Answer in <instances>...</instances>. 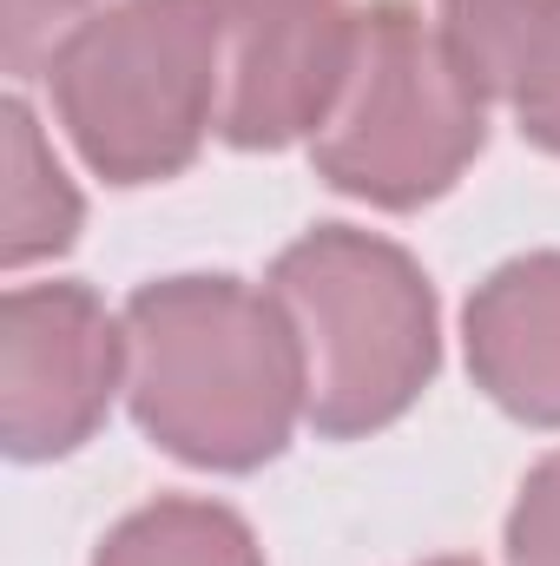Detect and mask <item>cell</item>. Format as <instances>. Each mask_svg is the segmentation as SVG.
Instances as JSON below:
<instances>
[{
    "instance_id": "7",
    "label": "cell",
    "mask_w": 560,
    "mask_h": 566,
    "mask_svg": "<svg viewBox=\"0 0 560 566\" xmlns=\"http://www.w3.org/2000/svg\"><path fill=\"white\" fill-rule=\"evenodd\" d=\"M468 363L501 409L560 422V258H521L481 283L468 303Z\"/></svg>"
},
{
    "instance_id": "13",
    "label": "cell",
    "mask_w": 560,
    "mask_h": 566,
    "mask_svg": "<svg viewBox=\"0 0 560 566\" xmlns=\"http://www.w3.org/2000/svg\"><path fill=\"white\" fill-rule=\"evenodd\" d=\"M80 7H86V0H7V60L27 66V60L53 40V27L73 20Z\"/></svg>"
},
{
    "instance_id": "2",
    "label": "cell",
    "mask_w": 560,
    "mask_h": 566,
    "mask_svg": "<svg viewBox=\"0 0 560 566\" xmlns=\"http://www.w3.org/2000/svg\"><path fill=\"white\" fill-rule=\"evenodd\" d=\"M218 86L225 40L211 0H126L53 53L60 119L113 185L178 171L211 126Z\"/></svg>"
},
{
    "instance_id": "14",
    "label": "cell",
    "mask_w": 560,
    "mask_h": 566,
    "mask_svg": "<svg viewBox=\"0 0 560 566\" xmlns=\"http://www.w3.org/2000/svg\"><path fill=\"white\" fill-rule=\"evenodd\" d=\"M442 566H462V560H442Z\"/></svg>"
},
{
    "instance_id": "12",
    "label": "cell",
    "mask_w": 560,
    "mask_h": 566,
    "mask_svg": "<svg viewBox=\"0 0 560 566\" xmlns=\"http://www.w3.org/2000/svg\"><path fill=\"white\" fill-rule=\"evenodd\" d=\"M508 547H515V566H560V454L528 474Z\"/></svg>"
},
{
    "instance_id": "9",
    "label": "cell",
    "mask_w": 560,
    "mask_h": 566,
    "mask_svg": "<svg viewBox=\"0 0 560 566\" xmlns=\"http://www.w3.org/2000/svg\"><path fill=\"white\" fill-rule=\"evenodd\" d=\"M100 566H258V547L225 507L158 501L100 547Z\"/></svg>"
},
{
    "instance_id": "5",
    "label": "cell",
    "mask_w": 560,
    "mask_h": 566,
    "mask_svg": "<svg viewBox=\"0 0 560 566\" xmlns=\"http://www.w3.org/2000/svg\"><path fill=\"white\" fill-rule=\"evenodd\" d=\"M225 40V133L283 145L330 119L356 73L350 0H211Z\"/></svg>"
},
{
    "instance_id": "6",
    "label": "cell",
    "mask_w": 560,
    "mask_h": 566,
    "mask_svg": "<svg viewBox=\"0 0 560 566\" xmlns=\"http://www.w3.org/2000/svg\"><path fill=\"white\" fill-rule=\"evenodd\" d=\"M126 343L106 310L73 283H33L7 296L0 336V422L13 454H66L106 416Z\"/></svg>"
},
{
    "instance_id": "1",
    "label": "cell",
    "mask_w": 560,
    "mask_h": 566,
    "mask_svg": "<svg viewBox=\"0 0 560 566\" xmlns=\"http://www.w3.org/2000/svg\"><path fill=\"white\" fill-rule=\"evenodd\" d=\"M139 422L185 461L251 468L278 454L310 389L303 336L278 296L231 277H178L126 316Z\"/></svg>"
},
{
    "instance_id": "3",
    "label": "cell",
    "mask_w": 560,
    "mask_h": 566,
    "mask_svg": "<svg viewBox=\"0 0 560 566\" xmlns=\"http://www.w3.org/2000/svg\"><path fill=\"white\" fill-rule=\"evenodd\" d=\"M278 303L290 310L310 363V409L323 434L383 428L416 402L435 369V303L422 271L383 238L310 231L278 264Z\"/></svg>"
},
{
    "instance_id": "11",
    "label": "cell",
    "mask_w": 560,
    "mask_h": 566,
    "mask_svg": "<svg viewBox=\"0 0 560 566\" xmlns=\"http://www.w3.org/2000/svg\"><path fill=\"white\" fill-rule=\"evenodd\" d=\"M501 99H515L521 126L548 151H560V0H535V13L521 27V46L508 60Z\"/></svg>"
},
{
    "instance_id": "4",
    "label": "cell",
    "mask_w": 560,
    "mask_h": 566,
    "mask_svg": "<svg viewBox=\"0 0 560 566\" xmlns=\"http://www.w3.org/2000/svg\"><path fill=\"white\" fill-rule=\"evenodd\" d=\"M475 151H481V93L455 73L442 33H428L422 13L403 0L370 7L343 113L330 139L317 145L323 178L376 205H422Z\"/></svg>"
},
{
    "instance_id": "10",
    "label": "cell",
    "mask_w": 560,
    "mask_h": 566,
    "mask_svg": "<svg viewBox=\"0 0 560 566\" xmlns=\"http://www.w3.org/2000/svg\"><path fill=\"white\" fill-rule=\"evenodd\" d=\"M528 13H535V0H442V27H435V33H442L455 73H462L481 99L501 93Z\"/></svg>"
},
{
    "instance_id": "8",
    "label": "cell",
    "mask_w": 560,
    "mask_h": 566,
    "mask_svg": "<svg viewBox=\"0 0 560 566\" xmlns=\"http://www.w3.org/2000/svg\"><path fill=\"white\" fill-rule=\"evenodd\" d=\"M73 224H80V198H73L66 171L40 145L33 113L7 106V231H0V258L33 264V258L60 251L73 238Z\"/></svg>"
}]
</instances>
